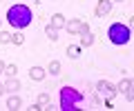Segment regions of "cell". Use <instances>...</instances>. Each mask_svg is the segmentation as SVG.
<instances>
[{
	"instance_id": "15",
	"label": "cell",
	"mask_w": 134,
	"mask_h": 111,
	"mask_svg": "<svg viewBox=\"0 0 134 111\" xmlns=\"http://www.w3.org/2000/svg\"><path fill=\"white\" fill-rule=\"evenodd\" d=\"M47 73L58 76V73H60V62H58V60H52V62H49V67H47Z\"/></svg>"
},
{
	"instance_id": "19",
	"label": "cell",
	"mask_w": 134,
	"mask_h": 111,
	"mask_svg": "<svg viewBox=\"0 0 134 111\" xmlns=\"http://www.w3.org/2000/svg\"><path fill=\"white\" fill-rule=\"evenodd\" d=\"M47 102H49V96L47 93H40L38 96V105H47Z\"/></svg>"
},
{
	"instance_id": "11",
	"label": "cell",
	"mask_w": 134,
	"mask_h": 111,
	"mask_svg": "<svg viewBox=\"0 0 134 111\" xmlns=\"http://www.w3.org/2000/svg\"><path fill=\"white\" fill-rule=\"evenodd\" d=\"M65 16L63 14H54V18H52V27H56V29H60V27H65Z\"/></svg>"
},
{
	"instance_id": "17",
	"label": "cell",
	"mask_w": 134,
	"mask_h": 111,
	"mask_svg": "<svg viewBox=\"0 0 134 111\" xmlns=\"http://www.w3.org/2000/svg\"><path fill=\"white\" fill-rule=\"evenodd\" d=\"M5 73H7V78H14L18 73V67L16 64H5Z\"/></svg>"
},
{
	"instance_id": "10",
	"label": "cell",
	"mask_w": 134,
	"mask_h": 111,
	"mask_svg": "<svg viewBox=\"0 0 134 111\" xmlns=\"http://www.w3.org/2000/svg\"><path fill=\"white\" fill-rule=\"evenodd\" d=\"M20 107H23V100H20L18 96H11L9 100H7V109H11V111H18Z\"/></svg>"
},
{
	"instance_id": "22",
	"label": "cell",
	"mask_w": 134,
	"mask_h": 111,
	"mask_svg": "<svg viewBox=\"0 0 134 111\" xmlns=\"http://www.w3.org/2000/svg\"><path fill=\"white\" fill-rule=\"evenodd\" d=\"M116 2H125V0H116Z\"/></svg>"
},
{
	"instance_id": "9",
	"label": "cell",
	"mask_w": 134,
	"mask_h": 111,
	"mask_svg": "<svg viewBox=\"0 0 134 111\" xmlns=\"http://www.w3.org/2000/svg\"><path fill=\"white\" fill-rule=\"evenodd\" d=\"M45 76H47V71H45L43 67H34L31 71H29V78H31V80H36V82H38V80H43Z\"/></svg>"
},
{
	"instance_id": "2",
	"label": "cell",
	"mask_w": 134,
	"mask_h": 111,
	"mask_svg": "<svg viewBox=\"0 0 134 111\" xmlns=\"http://www.w3.org/2000/svg\"><path fill=\"white\" fill-rule=\"evenodd\" d=\"M83 105V93L74 87H63L60 89V109L63 111H72V109H81Z\"/></svg>"
},
{
	"instance_id": "8",
	"label": "cell",
	"mask_w": 134,
	"mask_h": 111,
	"mask_svg": "<svg viewBox=\"0 0 134 111\" xmlns=\"http://www.w3.org/2000/svg\"><path fill=\"white\" fill-rule=\"evenodd\" d=\"M20 89V82L16 80V76L14 78H7V82H5V91H9V93H16Z\"/></svg>"
},
{
	"instance_id": "13",
	"label": "cell",
	"mask_w": 134,
	"mask_h": 111,
	"mask_svg": "<svg viewBox=\"0 0 134 111\" xmlns=\"http://www.w3.org/2000/svg\"><path fill=\"white\" fill-rule=\"evenodd\" d=\"M45 36H47L49 40L56 42V40H58V29H56V27H52V24H47V27H45Z\"/></svg>"
},
{
	"instance_id": "14",
	"label": "cell",
	"mask_w": 134,
	"mask_h": 111,
	"mask_svg": "<svg viewBox=\"0 0 134 111\" xmlns=\"http://www.w3.org/2000/svg\"><path fill=\"white\" fill-rule=\"evenodd\" d=\"M67 56L72 60H76L78 56H81V47H78V44H69V47H67Z\"/></svg>"
},
{
	"instance_id": "1",
	"label": "cell",
	"mask_w": 134,
	"mask_h": 111,
	"mask_svg": "<svg viewBox=\"0 0 134 111\" xmlns=\"http://www.w3.org/2000/svg\"><path fill=\"white\" fill-rule=\"evenodd\" d=\"M31 9H29L27 5H14L9 7V11H7V22L11 24V27H16V29H25V27H29L31 24Z\"/></svg>"
},
{
	"instance_id": "7",
	"label": "cell",
	"mask_w": 134,
	"mask_h": 111,
	"mask_svg": "<svg viewBox=\"0 0 134 111\" xmlns=\"http://www.w3.org/2000/svg\"><path fill=\"white\" fill-rule=\"evenodd\" d=\"M81 27H83V22H81V20H67V22H65V29L67 31H69V34H81Z\"/></svg>"
},
{
	"instance_id": "12",
	"label": "cell",
	"mask_w": 134,
	"mask_h": 111,
	"mask_svg": "<svg viewBox=\"0 0 134 111\" xmlns=\"http://www.w3.org/2000/svg\"><path fill=\"white\" fill-rule=\"evenodd\" d=\"M92 44H94V36H92V31L81 34V47H92Z\"/></svg>"
},
{
	"instance_id": "3",
	"label": "cell",
	"mask_w": 134,
	"mask_h": 111,
	"mask_svg": "<svg viewBox=\"0 0 134 111\" xmlns=\"http://www.w3.org/2000/svg\"><path fill=\"white\" fill-rule=\"evenodd\" d=\"M107 38H110L112 44H127L132 34H130V27L123 22H114L110 24V29H107Z\"/></svg>"
},
{
	"instance_id": "20",
	"label": "cell",
	"mask_w": 134,
	"mask_h": 111,
	"mask_svg": "<svg viewBox=\"0 0 134 111\" xmlns=\"http://www.w3.org/2000/svg\"><path fill=\"white\" fill-rule=\"evenodd\" d=\"M5 93V82H0V96Z\"/></svg>"
},
{
	"instance_id": "5",
	"label": "cell",
	"mask_w": 134,
	"mask_h": 111,
	"mask_svg": "<svg viewBox=\"0 0 134 111\" xmlns=\"http://www.w3.org/2000/svg\"><path fill=\"white\" fill-rule=\"evenodd\" d=\"M132 87H134V82H132V78H123V80L119 82V87H116V91L125 93V98H127V100L132 102V100H134V93H132Z\"/></svg>"
},
{
	"instance_id": "4",
	"label": "cell",
	"mask_w": 134,
	"mask_h": 111,
	"mask_svg": "<svg viewBox=\"0 0 134 111\" xmlns=\"http://www.w3.org/2000/svg\"><path fill=\"white\" fill-rule=\"evenodd\" d=\"M96 91L103 93V96H105V100H112V98L119 93V91H116V87L112 84L110 80H98V82H96Z\"/></svg>"
},
{
	"instance_id": "6",
	"label": "cell",
	"mask_w": 134,
	"mask_h": 111,
	"mask_svg": "<svg viewBox=\"0 0 134 111\" xmlns=\"http://www.w3.org/2000/svg\"><path fill=\"white\" fill-rule=\"evenodd\" d=\"M110 11H112V0H98L96 2V16L98 18H105Z\"/></svg>"
},
{
	"instance_id": "21",
	"label": "cell",
	"mask_w": 134,
	"mask_h": 111,
	"mask_svg": "<svg viewBox=\"0 0 134 111\" xmlns=\"http://www.w3.org/2000/svg\"><path fill=\"white\" fill-rule=\"evenodd\" d=\"M0 73H5V62L0 60Z\"/></svg>"
},
{
	"instance_id": "16",
	"label": "cell",
	"mask_w": 134,
	"mask_h": 111,
	"mask_svg": "<svg viewBox=\"0 0 134 111\" xmlns=\"http://www.w3.org/2000/svg\"><path fill=\"white\" fill-rule=\"evenodd\" d=\"M11 42H14V44H18V47H20V44L25 42V36L20 34V29L16 31V34H11Z\"/></svg>"
},
{
	"instance_id": "18",
	"label": "cell",
	"mask_w": 134,
	"mask_h": 111,
	"mask_svg": "<svg viewBox=\"0 0 134 111\" xmlns=\"http://www.w3.org/2000/svg\"><path fill=\"white\" fill-rule=\"evenodd\" d=\"M9 42H11V34L0 29V44H9Z\"/></svg>"
}]
</instances>
